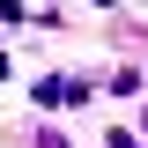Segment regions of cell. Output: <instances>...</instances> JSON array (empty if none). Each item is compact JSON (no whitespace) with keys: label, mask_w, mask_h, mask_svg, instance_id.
<instances>
[{"label":"cell","mask_w":148,"mask_h":148,"mask_svg":"<svg viewBox=\"0 0 148 148\" xmlns=\"http://www.w3.org/2000/svg\"><path fill=\"white\" fill-rule=\"evenodd\" d=\"M0 82H8V52H0Z\"/></svg>","instance_id":"6da1fadb"}]
</instances>
